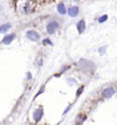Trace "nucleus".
Returning <instances> with one entry per match:
<instances>
[{"instance_id": "nucleus-1", "label": "nucleus", "mask_w": 117, "mask_h": 125, "mask_svg": "<svg viewBox=\"0 0 117 125\" xmlns=\"http://www.w3.org/2000/svg\"><path fill=\"white\" fill-rule=\"evenodd\" d=\"M80 63L82 64V68L85 70H93L94 68V65L92 62L88 60H85V59H82V60L80 61Z\"/></svg>"}, {"instance_id": "nucleus-3", "label": "nucleus", "mask_w": 117, "mask_h": 125, "mask_svg": "<svg viewBox=\"0 0 117 125\" xmlns=\"http://www.w3.org/2000/svg\"><path fill=\"white\" fill-rule=\"evenodd\" d=\"M26 36H27V38H29L30 40H31V41H34V42L37 41V40H39V38H40V36H39V34L37 33V31H27Z\"/></svg>"}, {"instance_id": "nucleus-8", "label": "nucleus", "mask_w": 117, "mask_h": 125, "mask_svg": "<svg viewBox=\"0 0 117 125\" xmlns=\"http://www.w3.org/2000/svg\"><path fill=\"white\" fill-rule=\"evenodd\" d=\"M14 38H15V34H10V35L4 37L2 42H3V44H10Z\"/></svg>"}, {"instance_id": "nucleus-9", "label": "nucleus", "mask_w": 117, "mask_h": 125, "mask_svg": "<svg viewBox=\"0 0 117 125\" xmlns=\"http://www.w3.org/2000/svg\"><path fill=\"white\" fill-rule=\"evenodd\" d=\"M57 10H58V12H59L61 15L65 14L66 11H67V10H66V7H65V5H64L63 3H60V4H58V5H57Z\"/></svg>"}, {"instance_id": "nucleus-2", "label": "nucleus", "mask_w": 117, "mask_h": 125, "mask_svg": "<svg viewBox=\"0 0 117 125\" xmlns=\"http://www.w3.org/2000/svg\"><path fill=\"white\" fill-rule=\"evenodd\" d=\"M58 28V23L55 21H51L50 23H48L47 25V31L49 34H53L55 32V31Z\"/></svg>"}, {"instance_id": "nucleus-10", "label": "nucleus", "mask_w": 117, "mask_h": 125, "mask_svg": "<svg viewBox=\"0 0 117 125\" xmlns=\"http://www.w3.org/2000/svg\"><path fill=\"white\" fill-rule=\"evenodd\" d=\"M10 28V24L9 23H4V24L0 26V33H4L5 31H7Z\"/></svg>"}, {"instance_id": "nucleus-15", "label": "nucleus", "mask_w": 117, "mask_h": 125, "mask_svg": "<svg viewBox=\"0 0 117 125\" xmlns=\"http://www.w3.org/2000/svg\"><path fill=\"white\" fill-rule=\"evenodd\" d=\"M74 1H77V0H74Z\"/></svg>"}, {"instance_id": "nucleus-14", "label": "nucleus", "mask_w": 117, "mask_h": 125, "mask_svg": "<svg viewBox=\"0 0 117 125\" xmlns=\"http://www.w3.org/2000/svg\"><path fill=\"white\" fill-rule=\"evenodd\" d=\"M43 44H50V45H52V43L50 42L49 39H44L43 40Z\"/></svg>"}, {"instance_id": "nucleus-7", "label": "nucleus", "mask_w": 117, "mask_h": 125, "mask_svg": "<svg viewBox=\"0 0 117 125\" xmlns=\"http://www.w3.org/2000/svg\"><path fill=\"white\" fill-rule=\"evenodd\" d=\"M43 109H37V110L34 112V114H33V118H34V120L37 122H38L40 119H41L42 116H43Z\"/></svg>"}, {"instance_id": "nucleus-4", "label": "nucleus", "mask_w": 117, "mask_h": 125, "mask_svg": "<svg viewBox=\"0 0 117 125\" xmlns=\"http://www.w3.org/2000/svg\"><path fill=\"white\" fill-rule=\"evenodd\" d=\"M115 94V90L113 88H106L102 91V96L105 98H109Z\"/></svg>"}, {"instance_id": "nucleus-12", "label": "nucleus", "mask_w": 117, "mask_h": 125, "mask_svg": "<svg viewBox=\"0 0 117 125\" xmlns=\"http://www.w3.org/2000/svg\"><path fill=\"white\" fill-rule=\"evenodd\" d=\"M106 51V47H101V48L99 49V52H100V54L103 55Z\"/></svg>"}, {"instance_id": "nucleus-6", "label": "nucleus", "mask_w": 117, "mask_h": 125, "mask_svg": "<svg viewBox=\"0 0 117 125\" xmlns=\"http://www.w3.org/2000/svg\"><path fill=\"white\" fill-rule=\"evenodd\" d=\"M76 28L78 30V32L80 34H82L83 31H85V28H86V24H85V22L84 20L82 19V20H80L78 22L77 25H76Z\"/></svg>"}, {"instance_id": "nucleus-5", "label": "nucleus", "mask_w": 117, "mask_h": 125, "mask_svg": "<svg viewBox=\"0 0 117 125\" xmlns=\"http://www.w3.org/2000/svg\"><path fill=\"white\" fill-rule=\"evenodd\" d=\"M78 12H79V8L77 6H72L70 7L68 10V13L70 17H75L78 15Z\"/></svg>"}, {"instance_id": "nucleus-13", "label": "nucleus", "mask_w": 117, "mask_h": 125, "mask_svg": "<svg viewBox=\"0 0 117 125\" xmlns=\"http://www.w3.org/2000/svg\"><path fill=\"white\" fill-rule=\"evenodd\" d=\"M83 91V87H81V88H79L78 89V91H77V93H76V96H79L81 95V93Z\"/></svg>"}, {"instance_id": "nucleus-11", "label": "nucleus", "mask_w": 117, "mask_h": 125, "mask_svg": "<svg viewBox=\"0 0 117 125\" xmlns=\"http://www.w3.org/2000/svg\"><path fill=\"white\" fill-rule=\"evenodd\" d=\"M107 20H108V16H107V15H103V16H101V17H99L98 22L101 23H104V22H106Z\"/></svg>"}]
</instances>
